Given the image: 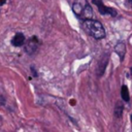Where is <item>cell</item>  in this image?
Returning <instances> with one entry per match:
<instances>
[{
    "label": "cell",
    "instance_id": "6da1fadb",
    "mask_svg": "<svg viewBox=\"0 0 132 132\" xmlns=\"http://www.w3.org/2000/svg\"><path fill=\"white\" fill-rule=\"evenodd\" d=\"M82 28L84 30L94 37L95 39H102L105 36V30L102 26V24L95 20H86L82 22Z\"/></svg>",
    "mask_w": 132,
    "mask_h": 132
},
{
    "label": "cell",
    "instance_id": "7a4b0ae2",
    "mask_svg": "<svg viewBox=\"0 0 132 132\" xmlns=\"http://www.w3.org/2000/svg\"><path fill=\"white\" fill-rule=\"evenodd\" d=\"M72 10L76 16L86 21L93 16V9L87 0H75L72 4Z\"/></svg>",
    "mask_w": 132,
    "mask_h": 132
},
{
    "label": "cell",
    "instance_id": "3957f363",
    "mask_svg": "<svg viewBox=\"0 0 132 132\" xmlns=\"http://www.w3.org/2000/svg\"><path fill=\"white\" fill-rule=\"evenodd\" d=\"M93 3L98 7L99 9V12L101 14H110V15H116L117 14V11L113 9V8H110V7H106L103 3H102V0H92Z\"/></svg>",
    "mask_w": 132,
    "mask_h": 132
},
{
    "label": "cell",
    "instance_id": "277c9868",
    "mask_svg": "<svg viewBox=\"0 0 132 132\" xmlns=\"http://www.w3.org/2000/svg\"><path fill=\"white\" fill-rule=\"evenodd\" d=\"M38 44H39V40L37 39L36 36H32L29 40L26 41L25 43V50L28 54H33L37 47H38Z\"/></svg>",
    "mask_w": 132,
    "mask_h": 132
},
{
    "label": "cell",
    "instance_id": "5b68a950",
    "mask_svg": "<svg viewBox=\"0 0 132 132\" xmlns=\"http://www.w3.org/2000/svg\"><path fill=\"white\" fill-rule=\"evenodd\" d=\"M25 41H26V39H25V35L23 33H16L11 39V43L14 46H22L25 44Z\"/></svg>",
    "mask_w": 132,
    "mask_h": 132
},
{
    "label": "cell",
    "instance_id": "8992f818",
    "mask_svg": "<svg viewBox=\"0 0 132 132\" xmlns=\"http://www.w3.org/2000/svg\"><path fill=\"white\" fill-rule=\"evenodd\" d=\"M116 52L118 53V55L121 57V58H123L124 57V55H125V45H124V43H118L117 44V46H116Z\"/></svg>",
    "mask_w": 132,
    "mask_h": 132
},
{
    "label": "cell",
    "instance_id": "52a82bcc",
    "mask_svg": "<svg viewBox=\"0 0 132 132\" xmlns=\"http://www.w3.org/2000/svg\"><path fill=\"white\" fill-rule=\"evenodd\" d=\"M121 96H122V98H123L124 101H129V92H128V88L126 86H123L122 87Z\"/></svg>",
    "mask_w": 132,
    "mask_h": 132
},
{
    "label": "cell",
    "instance_id": "ba28073f",
    "mask_svg": "<svg viewBox=\"0 0 132 132\" xmlns=\"http://www.w3.org/2000/svg\"><path fill=\"white\" fill-rule=\"evenodd\" d=\"M122 110H123V106H122V104H120V106L118 105V106L116 107V116H117V117H121V114H122Z\"/></svg>",
    "mask_w": 132,
    "mask_h": 132
},
{
    "label": "cell",
    "instance_id": "9c48e42d",
    "mask_svg": "<svg viewBox=\"0 0 132 132\" xmlns=\"http://www.w3.org/2000/svg\"><path fill=\"white\" fill-rule=\"evenodd\" d=\"M5 1H6V0H0V6H1V5H3V4L5 3Z\"/></svg>",
    "mask_w": 132,
    "mask_h": 132
},
{
    "label": "cell",
    "instance_id": "30bf717a",
    "mask_svg": "<svg viewBox=\"0 0 132 132\" xmlns=\"http://www.w3.org/2000/svg\"><path fill=\"white\" fill-rule=\"evenodd\" d=\"M131 120H132V116H131Z\"/></svg>",
    "mask_w": 132,
    "mask_h": 132
}]
</instances>
